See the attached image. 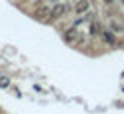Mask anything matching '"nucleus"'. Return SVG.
Instances as JSON below:
<instances>
[{"instance_id": "f257e3e1", "label": "nucleus", "mask_w": 124, "mask_h": 114, "mask_svg": "<svg viewBox=\"0 0 124 114\" xmlns=\"http://www.w3.org/2000/svg\"><path fill=\"white\" fill-rule=\"evenodd\" d=\"M66 12H68V4H66V2H58V4H54L52 8H50V16H48V20L58 18V16H64Z\"/></svg>"}, {"instance_id": "f03ea898", "label": "nucleus", "mask_w": 124, "mask_h": 114, "mask_svg": "<svg viewBox=\"0 0 124 114\" xmlns=\"http://www.w3.org/2000/svg\"><path fill=\"white\" fill-rule=\"evenodd\" d=\"M78 36H80V32L76 30V26H70L68 30H64V34H62L64 42H68V44H72V42H78Z\"/></svg>"}, {"instance_id": "7ed1b4c3", "label": "nucleus", "mask_w": 124, "mask_h": 114, "mask_svg": "<svg viewBox=\"0 0 124 114\" xmlns=\"http://www.w3.org/2000/svg\"><path fill=\"white\" fill-rule=\"evenodd\" d=\"M88 10H90V0H76L74 14H86Z\"/></svg>"}, {"instance_id": "20e7f679", "label": "nucleus", "mask_w": 124, "mask_h": 114, "mask_svg": "<svg viewBox=\"0 0 124 114\" xmlns=\"http://www.w3.org/2000/svg\"><path fill=\"white\" fill-rule=\"evenodd\" d=\"M100 36H102V40H104V42H106L110 48H114V46H116V38H114V32H108V30H104V28H102Z\"/></svg>"}, {"instance_id": "39448f33", "label": "nucleus", "mask_w": 124, "mask_h": 114, "mask_svg": "<svg viewBox=\"0 0 124 114\" xmlns=\"http://www.w3.org/2000/svg\"><path fill=\"white\" fill-rule=\"evenodd\" d=\"M36 10H38L36 16L40 18V20H48V16H50V8H48V6H38Z\"/></svg>"}, {"instance_id": "423d86ee", "label": "nucleus", "mask_w": 124, "mask_h": 114, "mask_svg": "<svg viewBox=\"0 0 124 114\" xmlns=\"http://www.w3.org/2000/svg\"><path fill=\"white\" fill-rule=\"evenodd\" d=\"M108 26H110V30H112V32L114 34H122V24H120V22L118 20H110V22H108Z\"/></svg>"}, {"instance_id": "0eeeda50", "label": "nucleus", "mask_w": 124, "mask_h": 114, "mask_svg": "<svg viewBox=\"0 0 124 114\" xmlns=\"http://www.w3.org/2000/svg\"><path fill=\"white\" fill-rule=\"evenodd\" d=\"M100 32H102V24L98 20H92L90 22V34H100Z\"/></svg>"}, {"instance_id": "6e6552de", "label": "nucleus", "mask_w": 124, "mask_h": 114, "mask_svg": "<svg viewBox=\"0 0 124 114\" xmlns=\"http://www.w3.org/2000/svg\"><path fill=\"white\" fill-rule=\"evenodd\" d=\"M10 86V78H6V76H0V88H8Z\"/></svg>"}]
</instances>
